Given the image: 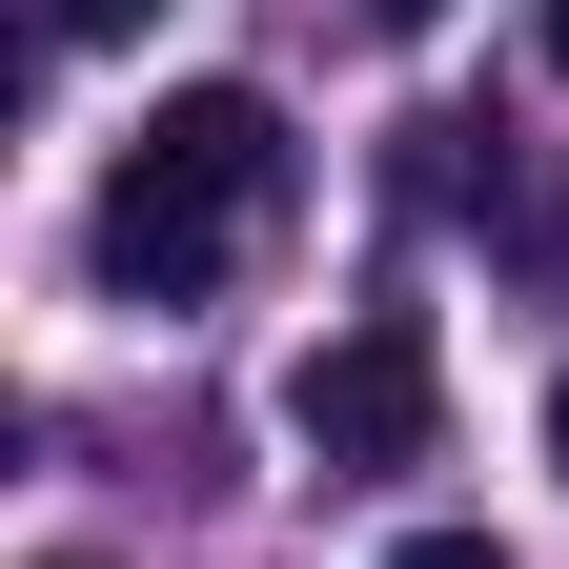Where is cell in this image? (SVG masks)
Here are the masks:
<instances>
[{
    "label": "cell",
    "instance_id": "cell-1",
    "mask_svg": "<svg viewBox=\"0 0 569 569\" xmlns=\"http://www.w3.org/2000/svg\"><path fill=\"white\" fill-rule=\"evenodd\" d=\"M264 183H284V102H264V82H183V102L102 163L82 244H102L122 306H183V284L244 264V203H264Z\"/></svg>",
    "mask_w": 569,
    "mask_h": 569
},
{
    "label": "cell",
    "instance_id": "cell-2",
    "mask_svg": "<svg viewBox=\"0 0 569 569\" xmlns=\"http://www.w3.org/2000/svg\"><path fill=\"white\" fill-rule=\"evenodd\" d=\"M427 427H448V346H427L407 306L326 326L306 367H284V448H306L326 488H367V468H427Z\"/></svg>",
    "mask_w": 569,
    "mask_h": 569
},
{
    "label": "cell",
    "instance_id": "cell-7",
    "mask_svg": "<svg viewBox=\"0 0 569 569\" xmlns=\"http://www.w3.org/2000/svg\"><path fill=\"white\" fill-rule=\"evenodd\" d=\"M549 468H569V387H549Z\"/></svg>",
    "mask_w": 569,
    "mask_h": 569
},
{
    "label": "cell",
    "instance_id": "cell-4",
    "mask_svg": "<svg viewBox=\"0 0 569 569\" xmlns=\"http://www.w3.org/2000/svg\"><path fill=\"white\" fill-rule=\"evenodd\" d=\"M387 569H509V549H488V529H407Z\"/></svg>",
    "mask_w": 569,
    "mask_h": 569
},
{
    "label": "cell",
    "instance_id": "cell-6",
    "mask_svg": "<svg viewBox=\"0 0 569 569\" xmlns=\"http://www.w3.org/2000/svg\"><path fill=\"white\" fill-rule=\"evenodd\" d=\"M549 82H569V0H549Z\"/></svg>",
    "mask_w": 569,
    "mask_h": 569
},
{
    "label": "cell",
    "instance_id": "cell-3",
    "mask_svg": "<svg viewBox=\"0 0 569 569\" xmlns=\"http://www.w3.org/2000/svg\"><path fill=\"white\" fill-rule=\"evenodd\" d=\"M41 21H61V41H142L163 0H41Z\"/></svg>",
    "mask_w": 569,
    "mask_h": 569
},
{
    "label": "cell",
    "instance_id": "cell-5",
    "mask_svg": "<svg viewBox=\"0 0 569 569\" xmlns=\"http://www.w3.org/2000/svg\"><path fill=\"white\" fill-rule=\"evenodd\" d=\"M367 21H448V0H367Z\"/></svg>",
    "mask_w": 569,
    "mask_h": 569
},
{
    "label": "cell",
    "instance_id": "cell-8",
    "mask_svg": "<svg viewBox=\"0 0 569 569\" xmlns=\"http://www.w3.org/2000/svg\"><path fill=\"white\" fill-rule=\"evenodd\" d=\"M41 569H102V549H41Z\"/></svg>",
    "mask_w": 569,
    "mask_h": 569
}]
</instances>
